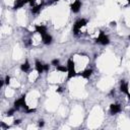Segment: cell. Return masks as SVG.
Segmentation results:
<instances>
[{
    "instance_id": "cell-1",
    "label": "cell",
    "mask_w": 130,
    "mask_h": 130,
    "mask_svg": "<svg viewBox=\"0 0 130 130\" xmlns=\"http://www.w3.org/2000/svg\"><path fill=\"white\" fill-rule=\"evenodd\" d=\"M67 68H68V79H70L72 78L73 76H75L76 75V72H75V69H74V63H73V61L71 59L68 60V62H67Z\"/></svg>"
},
{
    "instance_id": "cell-2",
    "label": "cell",
    "mask_w": 130,
    "mask_h": 130,
    "mask_svg": "<svg viewBox=\"0 0 130 130\" xmlns=\"http://www.w3.org/2000/svg\"><path fill=\"white\" fill-rule=\"evenodd\" d=\"M86 24V20L85 19H79L78 22H76V24H74V28H73V33L75 34V35H78L79 33V30L83 28V26H84Z\"/></svg>"
},
{
    "instance_id": "cell-3",
    "label": "cell",
    "mask_w": 130,
    "mask_h": 130,
    "mask_svg": "<svg viewBox=\"0 0 130 130\" xmlns=\"http://www.w3.org/2000/svg\"><path fill=\"white\" fill-rule=\"evenodd\" d=\"M109 42H110L109 38L103 32H101L98 39H97V43H101L102 45H107V44H109Z\"/></svg>"
},
{
    "instance_id": "cell-4",
    "label": "cell",
    "mask_w": 130,
    "mask_h": 130,
    "mask_svg": "<svg viewBox=\"0 0 130 130\" xmlns=\"http://www.w3.org/2000/svg\"><path fill=\"white\" fill-rule=\"evenodd\" d=\"M19 107H24V109H26L28 110V106H26V104H25V95H24V97H22L19 100H17V101H15L14 102V108L15 109H18Z\"/></svg>"
},
{
    "instance_id": "cell-5",
    "label": "cell",
    "mask_w": 130,
    "mask_h": 130,
    "mask_svg": "<svg viewBox=\"0 0 130 130\" xmlns=\"http://www.w3.org/2000/svg\"><path fill=\"white\" fill-rule=\"evenodd\" d=\"M120 111H121V106H120V105H116V104L111 105V107H110V113H111L112 115L117 114V113H119Z\"/></svg>"
},
{
    "instance_id": "cell-6",
    "label": "cell",
    "mask_w": 130,
    "mask_h": 130,
    "mask_svg": "<svg viewBox=\"0 0 130 130\" xmlns=\"http://www.w3.org/2000/svg\"><path fill=\"white\" fill-rule=\"evenodd\" d=\"M120 91L122 93H125L126 95L129 94V91H128V83H126L124 80H121L120 83Z\"/></svg>"
},
{
    "instance_id": "cell-7",
    "label": "cell",
    "mask_w": 130,
    "mask_h": 130,
    "mask_svg": "<svg viewBox=\"0 0 130 130\" xmlns=\"http://www.w3.org/2000/svg\"><path fill=\"white\" fill-rule=\"evenodd\" d=\"M80 7H81V2L79 1V0H76L72 5H71V10L73 11V12H78L79 11V9H80Z\"/></svg>"
},
{
    "instance_id": "cell-8",
    "label": "cell",
    "mask_w": 130,
    "mask_h": 130,
    "mask_svg": "<svg viewBox=\"0 0 130 130\" xmlns=\"http://www.w3.org/2000/svg\"><path fill=\"white\" fill-rule=\"evenodd\" d=\"M42 40H43L44 44H46V45H49V44L52 43V37L49 35V34H47V33L45 34V35L42 36Z\"/></svg>"
},
{
    "instance_id": "cell-9",
    "label": "cell",
    "mask_w": 130,
    "mask_h": 130,
    "mask_svg": "<svg viewBox=\"0 0 130 130\" xmlns=\"http://www.w3.org/2000/svg\"><path fill=\"white\" fill-rule=\"evenodd\" d=\"M35 29H36V32L39 33L41 36L45 35V34L47 33L46 28H45V26H43V25H36V26H35Z\"/></svg>"
},
{
    "instance_id": "cell-10",
    "label": "cell",
    "mask_w": 130,
    "mask_h": 130,
    "mask_svg": "<svg viewBox=\"0 0 130 130\" xmlns=\"http://www.w3.org/2000/svg\"><path fill=\"white\" fill-rule=\"evenodd\" d=\"M25 3H28V2H26V0H16L15 5H14V9H18L20 7H23Z\"/></svg>"
},
{
    "instance_id": "cell-11",
    "label": "cell",
    "mask_w": 130,
    "mask_h": 130,
    "mask_svg": "<svg viewBox=\"0 0 130 130\" xmlns=\"http://www.w3.org/2000/svg\"><path fill=\"white\" fill-rule=\"evenodd\" d=\"M36 69H37V71H38L40 74L44 71V65L41 63L39 60H36Z\"/></svg>"
},
{
    "instance_id": "cell-12",
    "label": "cell",
    "mask_w": 130,
    "mask_h": 130,
    "mask_svg": "<svg viewBox=\"0 0 130 130\" xmlns=\"http://www.w3.org/2000/svg\"><path fill=\"white\" fill-rule=\"evenodd\" d=\"M92 73H93V70L92 69H87V70H85V71H83V72H81V73H78L80 76H83V77H84V78H88L92 75Z\"/></svg>"
},
{
    "instance_id": "cell-13",
    "label": "cell",
    "mask_w": 130,
    "mask_h": 130,
    "mask_svg": "<svg viewBox=\"0 0 130 130\" xmlns=\"http://www.w3.org/2000/svg\"><path fill=\"white\" fill-rule=\"evenodd\" d=\"M29 69H30V64H29L28 61H25V62L22 65V70L24 71V72H28Z\"/></svg>"
},
{
    "instance_id": "cell-14",
    "label": "cell",
    "mask_w": 130,
    "mask_h": 130,
    "mask_svg": "<svg viewBox=\"0 0 130 130\" xmlns=\"http://www.w3.org/2000/svg\"><path fill=\"white\" fill-rule=\"evenodd\" d=\"M42 5H43V3H41L40 5L36 6V7H34V8L32 9V12H33V13H37V12H39V11L41 10V8H42Z\"/></svg>"
},
{
    "instance_id": "cell-15",
    "label": "cell",
    "mask_w": 130,
    "mask_h": 130,
    "mask_svg": "<svg viewBox=\"0 0 130 130\" xmlns=\"http://www.w3.org/2000/svg\"><path fill=\"white\" fill-rule=\"evenodd\" d=\"M57 70L62 71V72H66V71H68V68L65 67V66H60V65H58L57 66Z\"/></svg>"
},
{
    "instance_id": "cell-16",
    "label": "cell",
    "mask_w": 130,
    "mask_h": 130,
    "mask_svg": "<svg viewBox=\"0 0 130 130\" xmlns=\"http://www.w3.org/2000/svg\"><path fill=\"white\" fill-rule=\"evenodd\" d=\"M52 64H53L54 66H56V67H57V66L59 65V60H58V59H54V60L52 61Z\"/></svg>"
},
{
    "instance_id": "cell-17",
    "label": "cell",
    "mask_w": 130,
    "mask_h": 130,
    "mask_svg": "<svg viewBox=\"0 0 130 130\" xmlns=\"http://www.w3.org/2000/svg\"><path fill=\"white\" fill-rule=\"evenodd\" d=\"M15 112V108L14 109H11V110H9L8 112H7V114H6V115H7V116H12L13 115V113H14Z\"/></svg>"
},
{
    "instance_id": "cell-18",
    "label": "cell",
    "mask_w": 130,
    "mask_h": 130,
    "mask_svg": "<svg viewBox=\"0 0 130 130\" xmlns=\"http://www.w3.org/2000/svg\"><path fill=\"white\" fill-rule=\"evenodd\" d=\"M4 83H5L6 84H8V83H10V77H9V76H6V78H5V81H4Z\"/></svg>"
},
{
    "instance_id": "cell-19",
    "label": "cell",
    "mask_w": 130,
    "mask_h": 130,
    "mask_svg": "<svg viewBox=\"0 0 130 130\" xmlns=\"http://www.w3.org/2000/svg\"><path fill=\"white\" fill-rule=\"evenodd\" d=\"M34 112H36V109H28L26 110V113H34Z\"/></svg>"
},
{
    "instance_id": "cell-20",
    "label": "cell",
    "mask_w": 130,
    "mask_h": 130,
    "mask_svg": "<svg viewBox=\"0 0 130 130\" xmlns=\"http://www.w3.org/2000/svg\"><path fill=\"white\" fill-rule=\"evenodd\" d=\"M39 126H40V127H43V126H44V121H43V120H40V121H39Z\"/></svg>"
},
{
    "instance_id": "cell-21",
    "label": "cell",
    "mask_w": 130,
    "mask_h": 130,
    "mask_svg": "<svg viewBox=\"0 0 130 130\" xmlns=\"http://www.w3.org/2000/svg\"><path fill=\"white\" fill-rule=\"evenodd\" d=\"M35 1H36V0H26V2H28V3H31L32 5L35 3Z\"/></svg>"
},
{
    "instance_id": "cell-22",
    "label": "cell",
    "mask_w": 130,
    "mask_h": 130,
    "mask_svg": "<svg viewBox=\"0 0 130 130\" xmlns=\"http://www.w3.org/2000/svg\"><path fill=\"white\" fill-rule=\"evenodd\" d=\"M44 70H46V71H48V70H49V65H44Z\"/></svg>"
},
{
    "instance_id": "cell-23",
    "label": "cell",
    "mask_w": 130,
    "mask_h": 130,
    "mask_svg": "<svg viewBox=\"0 0 130 130\" xmlns=\"http://www.w3.org/2000/svg\"><path fill=\"white\" fill-rule=\"evenodd\" d=\"M19 123H20V120H15L14 121V124H19Z\"/></svg>"
},
{
    "instance_id": "cell-24",
    "label": "cell",
    "mask_w": 130,
    "mask_h": 130,
    "mask_svg": "<svg viewBox=\"0 0 130 130\" xmlns=\"http://www.w3.org/2000/svg\"><path fill=\"white\" fill-rule=\"evenodd\" d=\"M57 92H58V93H61V92H62V88H61V87H59L58 90H57Z\"/></svg>"
},
{
    "instance_id": "cell-25",
    "label": "cell",
    "mask_w": 130,
    "mask_h": 130,
    "mask_svg": "<svg viewBox=\"0 0 130 130\" xmlns=\"http://www.w3.org/2000/svg\"><path fill=\"white\" fill-rule=\"evenodd\" d=\"M53 2H56V1H59V0H52Z\"/></svg>"
},
{
    "instance_id": "cell-26",
    "label": "cell",
    "mask_w": 130,
    "mask_h": 130,
    "mask_svg": "<svg viewBox=\"0 0 130 130\" xmlns=\"http://www.w3.org/2000/svg\"><path fill=\"white\" fill-rule=\"evenodd\" d=\"M127 1H128V3H130V0H127Z\"/></svg>"
},
{
    "instance_id": "cell-27",
    "label": "cell",
    "mask_w": 130,
    "mask_h": 130,
    "mask_svg": "<svg viewBox=\"0 0 130 130\" xmlns=\"http://www.w3.org/2000/svg\"><path fill=\"white\" fill-rule=\"evenodd\" d=\"M129 39H130V36H129Z\"/></svg>"
}]
</instances>
